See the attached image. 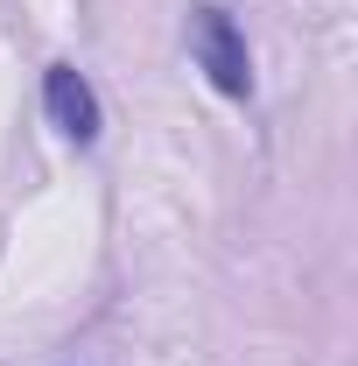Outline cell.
<instances>
[{
	"label": "cell",
	"instance_id": "cell-1",
	"mask_svg": "<svg viewBox=\"0 0 358 366\" xmlns=\"http://www.w3.org/2000/svg\"><path fill=\"white\" fill-rule=\"evenodd\" d=\"M183 43H190V64L211 78L218 99H253V49H246V29L225 14L218 0H197V7H190Z\"/></svg>",
	"mask_w": 358,
	"mask_h": 366
},
{
	"label": "cell",
	"instance_id": "cell-2",
	"mask_svg": "<svg viewBox=\"0 0 358 366\" xmlns=\"http://www.w3.org/2000/svg\"><path fill=\"white\" fill-rule=\"evenodd\" d=\"M43 113H49V127L63 141H78V148H91L106 134V106H98V92L85 85L78 64H49L43 71Z\"/></svg>",
	"mask_w": 358,
	"mask_h": 366
}]
</instances>
